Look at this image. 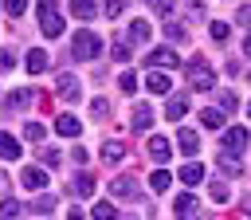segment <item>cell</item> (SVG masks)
I'll return each instance as SVG.
<instances>
[{
  "label": "cell",
  "instance_id": "cell-1",
  "mask_svg": "<svg viewBox=\"0 0 251 220\" xmlns=\"http://www.w3.org/2000/svg\"><path fill=\"white\" fill-rule=\"evenodd\" d=\"M98 51H102V39H98L94 31H78V35L71 39V55H75V59H94Z\"/></svg>",
  "mask_w": 251,
  "mask_h": 220
},
{
  "label": "cell",
  "instance_id": "cell-2",
  "mask_svg": "<svg viewBox=\"0 0 251 220\" xmlns=\"http://www.w3.org/2000/svg\"><path fill=\"white\" fill-rule=\"evenodd\" d=\"M39 20H43V35L47 39H55V35H63V20H59V8L55 4H39Z\"/></svg>",
  "mask_w": 251,
  "mask_h": 220
},
{
  "label": "cell",
  "instance_id": "cell-3",
  "mask_svg": "<svg viewBox=\"0 0 251 220\" xmlns=\"http://www.w3.org/2000/svg\"><path fill=\"white\" fill-rule=\"evenodd\" d=\"M188 79H192V86H196V90H212V86H216V75H212V67H208L204 59H192Z\"/></svg>",
  "mask_w": 251,
  "mask_h": 220
},
{
  "label": "cell",
  "instance_id": "cell-4",
  "mask_svg": "<svg viewBox=\"0 0 251 220\" xmlns=\"http://www.w3.org/2000/svg\"><path fill=\"white\" fill-rule=\"evenodd\" d=\"M243 149H247V130H239V126H235V130H227V134H224V157H231V161H235Z\"/></svg>",
  "mask_w": 251,
  "mask_h": 220
},
{
  "label": "cell",
  "instance_id": "cell-5",
  "mask_svg": "<svg viewBox=\"0 0 251 220\" xmlns=\"http://www.w3.org/2000/svg\"><path fill=\"white\" fill-rule=\"evenodd\" d=\"M176 145H180V153H184V157H196V149H200V134H196V130H188V126H180Z\"/></svg>",
  "mask_w": 251,
  "mask_h": 220
},
{
  "label": "cell",
  "instance_id": "cell-6",
  "mask_svg": "<svg viewBox=\"0 0 251 220\" xmlns=\"http://www.w3.org/2000/svg\"><path fill=\"white\" fill-rule=\"evenodd\" d=\"M145 63H149V71H157V67H176V63H180V55H176V51H169V47H157Z\"/></svg>",
  "mask_w": 251,
  "mask_h": 220
},
{
  "label": "cell",
  "instance_id": "cell-7",
  "mask_svg": "<svg viewBox=\"0 0 251 220\" xmlns=\"http://www.w3.org/2000/svg\"><path fill=\"white\" fill-rule=\"evenodd\" d=\"M55 90H59V98H63V102H75V98H78V79H75V75H59Z\"/></svg>",
  "mask_w": 251,
  "mask_h": 220
},
{
  "label": "cell",
  "instance_id": "cell-8",
  "mask_svg": "<svg viewBox=\"0 0 251 220\" xmlns=\"http://www.w3.org/2000/svg\"><path fill=\"white\" fill-rule=\"evenodd\" d=\"M184 114H188V94H173L169 106H165V118H169V122H180Z\"/></svg>",
  "mask_w": 251,
  "mask_h": 220
},
{
  "label": "cell",
  "instance_id": "cell-9",
  "mask_svg": "<svg viewBox=\"0 0 251 220\" xmlns=\"http://www.w3.org/2000/svg\"><path fill=\"white\" fill-rule=\"evenodd\" d=\"M176 220H200V204H196V196H180L176 200Z\"/></svg>",
  "mask_w": 251,
  "mask_h": 220
},
{
  "label": "cell",
  "instance_id": "cell-10",
  "mask_svg": "<svg viewBox=\"0 0 251 220\" xmlns=\"http://www.w3.org/2000/svg\"><path fill=\"white\" fill-rule=\"evenodd\" d=\"M145 145H149V157H153L157 165H161V161H169V149H173V145H169V141H165L161 134H153V138H149Z\"/></svg>",
  "mask_w": 251,
  "mask_h": 220
},
{
  "label": "cell",
  "instance_id": "cell-11",
  "mask_svg": "<svg viewBox=\"0 0 251 220\" xmlns=\"http://www.w3.org/2000/svg\"><path fill=\"white\" fill-rule=\"evenodd\" d=\"M55 130H59V134H67V138H78L82 122H78V118H71V114H59V118H55Z\"/></svg>",
  "mask_w": 251,
  "mask_h": 220
},
{
  "label": "cell",
  "instance_id": "cell-12",
  "mask_svg": "<svg viewBox=\"0 0 251 220\" xmlns=\"http://www.w3.org/2000/svg\"><path fill=\"white\" fill-rule=\"evenodd\" d=\"M145 86H149L153 94H169V75H161V71H149V75H145Z\"/></svg>",
  "mask_w": 251,
  "mask_h": 220
},
{
  "label": "cell",
  "instance_id": "cell-13",
  "mask_svg": "<svg viewBox=\"0 0 251 220\" xmlns=\"http://www.w3.org/2000/svg\"><path fill=\"white\" fill-rule=\"evenodd\" d=\"M20 181H24V189H43V185H47V173H43V169H24Z\"/></svg>",
  "mask_w": 251,
  "mask_h": 220
},
{
  "label": "cell",
  "instance_id": "cell-14",
  "mask_svg": "<svg viewBox=\"0 0 251 220\" xmlns=\"http://www.w3.org/2000/svg\"><path fill=\"white\" fill-rule=\"evenodd\" d=\"M71 192H75V196H90V192H94V177H90V173H78V177L71 181Z\"/></svg>",
  "mask_w": 251,
  "mask_h": 220
},
{
  "label": "cell",
  "instance_id": "cell-15",
  "mask_svg": "<svg viewBox=\"0 0 251 220\" xmlns=\"http://www.w3.org/2000/svg\"><path fill=\"white\" fill-rule=\"evenodd\" d=\"M180 181H184V185H200V181H204V169H200L196 161H184V169H180Z\"/></svg>",
  "mask_w": 251,
  "mask_h": 220
},
{
  "label": "cell",
  "instance_id": "cell-16",
  "mask_svg": "<svg viewBox=\"0 0 251 220\" xmlns=\"http://www.w3.org/2000/svg\"><path fill=\"white\" fill-rule=\"evenodd\" d=\"M149 122H153V110L149 106H133V130H149Z\"/></svg>",
  "mask_w": 251,
  "mask_h": 220
},
{
  "label": "cell",
  "instance_id": "cell-17",
  "mask_svg": "<svg viewBox=\"0 0 251 220\" xmlns=\"http://www.w3.org/2000/svg\"><path fill=\"white\" fill-rule=\"evenodd\" d=\"M169 177H173V173L153 169V173H149V189H153V192H165V189H169Z\"/></svg>",
  "mask_w": 251,
  "mask_h": 220
},
{
  "label": "cell",
  "instance_id": "cell-18",
  "mask_svg": "<svg viewBox=\"0 0 251 220\" xmlns=\"http://www.w3.org/2000/svg\"><path fill=\"white\" fill-rule=\"evenodd\" d=\"M110 189H114V196H133V192H137L129 177H114V185H110Z\"/></svg>",
  "mask_w": 251,
  "mask_h": 220
},
{
  "label": "cell",
  "instance_id": "cell-19",
  "mask_svg": "<svg viewBox=\"0 0 251 220\" xmlns=\"http://www.w3.org/2000/svg\"><path fill=\"white\" fill-rule=\"evenodd\" d=\"M129 39H133V43H145V39H149V24H145V20H133V28H129Z\"/></svg>",
  "mask_w": 251,
  "mask_h": 220
},
{
  "label": "cell",
  "instance_id": "cell-20",
  "mask_svg": "<svg viewBox=\"0 0 251 220\" xmlns=\"http://www.w3.org/2000/svg\"><path fill=\"white\" fill-rule=\"evenodd\" d=\"M43 67H47V51L31 47V55H27V71H43Z\"/></svg>",
  "mask_w": 251,
  "mask_h": 220
},
{
  "label": "cell",
  "instance_id": "cell-21",
  "mask_svg": "<svg viewBox=\"0 0 251 220\" xmlns=\"http://www.w3.org/2000/svg\"><path fill=\"white\" fill-rule=\"evenodd\" d=\"M0 149H4V157H8V161H16V157H20V145H16V138H0Z\"/></svg>",
  "mask_w": 251,
  "mask_h": 220
},
{
  "label": "cell",
  "instance_id": "cell-22",
  "mask_svg": "<svg viewBox=\"0 0 251 220\" xmlns=\"http://www.w3.org/2000/svg\"><path fill=\"white\" fill-rule=\"evenodd\" d=\"M122 153H126V145H118V141H106V149H102L106 161H122Z\"/></svg>",
  "mask_w": 251,
  "mask_h": 220
},
{
  "label": "cell",
  "instance_id": "cell-23",
  "mask_svg": "<svg viewBox=\"0 0 251 220\" xmlns=\"http://www.w3.org/2000/svg\"><path fill=\"white\" fill-rule=\"evenodd\" d=\"M118 212H114V204L110 200H102V204H94V220H114Z\"/></svg>",
  "mask_w": 251,
  "mask_h": 220
},
{
  "label": "cell",
  "instance_id": "cell-24",
  "mask_svg": "<svg viewBox=\"0 0 251 220\" xmlns=\"http://www.w3.org/2000/svg\"><path fill=\"white\" fill-rule=\"evenodd\" d=\"M118 86H122L126 94H133V90H137V79H133L129 71H122V75H118Z\"/></svg>",
  "mask_w": 251,
  "mask_h": 220
},
{
  "label": "cell",
  "instance_id": "cell-25",
  "mask_svg": "<svg viewBox=\"0 0 251 220\" xmlns=\"http://www.w3.org/2000/svg\"><path fill=\"white\" fill-rule=\"evenodd\" d=\"M204 126H208V130H220V126H224V114H220V110H204Z\"/></svg>",
  "mask_w": 251,
  "mask_h": 220
},
{
  "label": "cell",
  "instance_id": "cell-26",
  "mask_svg": "<svg viewBox=\"0 0 251 220\" xmlns=\"http://www.w3.org/2000/svg\"><path fill=\"white\" fill-rule=\"evenodd\" d=\"M24 138H27V141H39V138H43V126H39V122H27V126H24Z\"/></svg>",
  "mask_w": 251,
  "mask_h": 220
},
{
  "label": "cell",
  "instance_id": "cell-27",
  "mask_svg": "<svg viewBox=\"0 0 251 220\" xmlns=\"http://www.w3.org/2000/svg\"><path fill=\"white\" fill-rule=\"evenodd\" d=\"M71 12H75V16H94L98 8H94V4H86V0H78V4H71Z\"/></svg>",
  "mask_w": 251,
  "mask_h": 220
},
{
  "label": "cell",
  "instance_id": "cell-28",
  "mask_svg": "<svg viewBox=\"0 0 251 220\" xmlns=\"http://www.w3.org/2000/svg\"><path fill=\"white\" fill-rule=\"evenodd\" d=\"M227 196H231V192H227V185H224V181H216V185H212V200H220V204H224Z\"/></svg>",
  "mask_w": 251,
  "mask_h": 220
},
{
  "label": "cell",
  "instance_id": "cell-29",
  "mask_svg": "<svg viewBox=\"0 0 251 220\" xmlns=\"http://www.w3.org/2000/svg\"><path fill=\"white\" fill-rule=\"evenodd\" d=\"M31 208H35V212H39V216H47V212H51V208H55V200H51V196H39V200H35V204H31Z\"/></svg>",
  "mask_w": 251,
  "mask_h": 220
},
{
  "label": "cell",
  "instance_id": "cell-30",
  "mask_svg": "<svg viewBox=\"0 0 251 220\" xmlns=\"http://www.w3.org/2000/svg\"><path fill=\"white\" fill-rule=\"evenodd\" d=\"M212 39H220V43H224V39H227V24H220V20H216V24H212Z\"/></svg>",
  "mask_w": 251,
  "mask_h": 220
},
{
  "label": "cell",
  "instance_id": "cell-31",
  "mask_svg": "<svg viewBox=\"0 0 251 220\" xmlns=\"http://www.w3.org/2000/svg\"><path fill=\"white\" fill-rule=\"evenodd\" d=\"M39 157H43V165H59V149H51V145H47Z\"/></svg>",
  "mask_w": 251,
  "mask_h": 220
},
{
  "label": "cell",
  "instance_id": "cell-32",
  "mask_svg": "<svg viewBox=\"0 0 251 220\" xmlns=\"http://www.w3.org/2000/svg\"><path fill=\"white\" fill-rule=\"evenodd\" d=\"M20 216V204L16 200H4V220H16Z\"/></svg>",
  "mask_w": 251,
  "mask_h": 220
},
{
  "label": "cell",
  "instance_id": "cell-33",
  "mask_svg": "<svg viewBox=\"0 0 251 220\" xmlns=\"http://www.w3.org/2000/svg\"><path fill=\"white\" fill-rule=\"evenodd\" d=\"M220 106H224V110H231V106H235V94H231V90H224V94H220Z\"/></svg>",
  "mask_w": 251,
  "mask_h": 220
},
{
  "label": "cell",
  "instance_id": "cell-34",
  "mask_svg": "<svg viewBox=\"0 0 251 220\" xmlns=\"http://www.w3.org/2000/svg\"><path fill=\"white\" fill-rule=\"evenodd\" d=\"M122 12H126V4H118V0H114V4H106V16H122Z\"/></svg>",
  "mask_w": 251,
  "mask_h": 220
},
{
  "label": "cell",
  "instance_id": "cell-35",
  "mask_svg": "<svg viewBox=\"0 0 251 220\" xmlns=\"http://www.w3.org/2000/svg\"><path fill=\"white\" fill-rule=\"evenodd\" d=\"M169 35H173V39H184V35H188V31H184V28H180V24H169Z\"/></svg>",
  "mask_w": 251,
  "mask_h": 220
},
{
  "label": "cell",
  "instance_id": "cell-36",
  "mask_svg": "<svg viewBox=\"0 0 251 220\" xmlns=\"http://www.w3.org/2000/svg\"><path fill=\"white\" fill-rule=\"evenodd\" d=\"M90 110H94V114H106V110H110V102H106V98H94V106H90Z\"/></svg>",
  "mask_w": 251,
  "mask_h": 220
},
{
  "label": "cell",
  "instance_id": "cell-37",
  "mask_svg": "<svg viewBox=\"0 0 251 220\" xmlns=\"http://www.w3.org/2000/svg\"><path fill=\"white\" fill-rule=\"evenodd\" d=\"M239 24H247V28H251V4H243V8H239Z\"/></svg>",
  "mask_w": 251,
  "mask_h": 220
},
{
  "label": "cell",
  "instance_id": "cell-38",
  "mask_svg": "<svg viewBox=\"0 0 251 220\" xmlns=\"http://www.w3.org/2000/svg\"><path fill=\"white\" fill-rule=\"evenodd\" d=\"M243 51H247V55H251V35H247V39H243Z\"/></svg>",
  "mask_w": 251,
  "mask_h": 220
},
{
  "label": "cell",
  "instance_id": "cell-39",
  "mask_svg": "<svg viewBox=\"0 0 251 220\" xmlns=\"http://www.w3.org/2000/svg\"><path fill=\"white\" fill-rule=\"evenodd\" d=\"M67 220H82V212H71V216H67Z\"/></svg>",
  "mask_w": 251,
  "mask_h": 220
},
{
  "label": "cell",
  "instance_id": "cell-40",
  "mask_svg": "<svg viewBox=\"0 0 251 220\" xmlns=\"http://www.w3.org/2000/svg\"><path fill=\"white\" fill-rule=\"evenodd\" d=\"M247 114H251V102H247Z\"/></svg>",
  "mask_w": 251,
  "mask_h": 220
}]
</instances>
